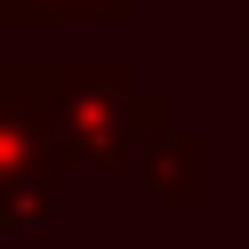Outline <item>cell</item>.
<instances>
[{"mask_svg": "<svg viewBox=\"0 0 249 249\" xmlns=\"http://www.w3.org/2000/svg\"><path fill=\"white\" fill-rule=\"evenodd\" d=\"M241 49H249V0H241Z\"/></svg>", "mask_w": 249, "mask_h": 249, "instance_id": "5b68a950", "label": "cell"}, {"mask_svg": "<svg viewBox=\"0 0 249 249\" xmlns=\"http://www.w3.org/2000/svg\"><path fill=\"white\" fill-rule=\"evenodd\" d=\"M24 185H65V153H56L49 121L33 105H17L0 89V201L24 193Z\"/></svg>", "mask_w": 249, "mask_h": 249, "instance_id": "3957f363", "label": "cell"}, {"mask_svg": "<svg viewBox=\"0 0 249 249\" xmlns=\"http://www.w3.org/2000/svg\"><path fill=\"white\" fill-rule=\"evenodd\" d=\"M0 89L49 121L65 169H137L177 129V105L129 56H0Z\"/></svg>", "mask_w": 249, "mask_h": 249, "instance_id": "6da1fadb", "label": "cell"}, {"mask_svg": "<svg viewBox=\"0 0 249 249\" xmlns=\"http://www.w3.org/2000/svg\"><path fill=\"white\" fill-rule=\"evenodd\" d=\"M145 0H0V24L49 33V24H137Z\"/></svg>", "mask_w": 249, "mask_h": 249, "instance_id": "277c9868", "label": "cell"}, {"mask_svg": "<svg viewBox=\"0 0 249 249\" xmlns=\"http://www.w3.org/2000/svg\"><path fill=\"white\" fill-rule=\"evenodd\" d=\"M137 193L161 201V209H201V201H209V137L177 121V129L137 161Z\"/></svg>", "mask_w": 249, "mask_h": 249, "instance_id": "7a4b0ae2", "label": "cell"}]
</instances>
